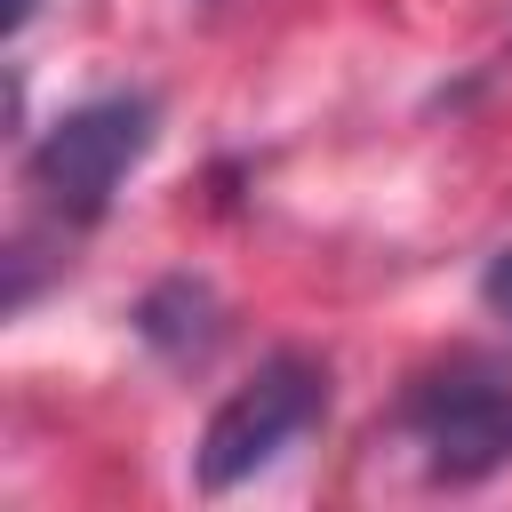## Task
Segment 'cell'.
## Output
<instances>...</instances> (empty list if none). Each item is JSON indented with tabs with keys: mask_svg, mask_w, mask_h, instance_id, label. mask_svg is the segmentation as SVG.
Returning a JSON list of instances; mask_svg holds the SVG:
<instances>
[{
	"mask_svg": "<svg viewBox=\"0 0 512 512\" xmlns=\"http://www.w3.org/2000/svg\"><path fill=\"white\" fill-rule=\"evenodd\" d=\"M136 328H144V344H160L168 360H200V352L216 344V296H208L200 280H168V288L144 296Z\"/></svg>",
	"mask_w": 512,
	"mask_h": 512,
	"instance_id": "4",
	"label": "cell"
},
{
	"mask_svg": "<svg viewBox=\"0 0 512 512\" xmlns=\"http://www.w3.org/2000/svg\"><path fill=\"white\" fill-rule=\"evenodd\" d=\"M152 136H160V112H152L144 88H112V96H88V104L56 112V128H40L32 152H24L32 208L64 232L96 224L120 200V184L144 168Z\"/></svg>",
	"mask_w": 512,
	"mask_h": 512,
	"instance_id": "1",
	"label": "cell"
},
{
	"mask_svg": "<svg viewBox=\"0 0 512 512\" xmlns=\"http://www.w3.org/2000/svg\"><path fill=\"white\" fill-rule=\"evenodd\" d=\"M400 432L440 488H472L512 464V376L480 352H456L408 384Z\"/></svg>",
	"mask_w": 512,
	"mask_h": 512,
	"instance_id": "3",
	"label": "cell"
},
{
	"mask_svg": "<svg viewBox=\"0 0 512 512\" xmlns=\"http://www.w3.org/2000/svg\"><path fill=\"white\" fill-rule=\"evenodd\" d=\"M328 416V368L312 352H272L248 384H232L216 400V416L200 424V448H192V480L208 496L256 480L264 464H280L312 424Z\"/></svg>",
	"mask_w": 512,
	"mask_h": 512,
	"instance_id": "2",
	"label": "cell"
},
{
	"mask_svg": "<svg viewBox=\"0 0 512 512\" xmlns=\"http://www.w3.org/2000/svg\"><path fill=\"white\" fill-rule=\"evenodd\" d=\"M480 304L512 328V248H496V256H488V272H480Z\"/></svg>",
	"mask_w": 512,
	"mask_h": 512,
	"instance_id": "5",
	"label": "cell"
}]
</instances>
